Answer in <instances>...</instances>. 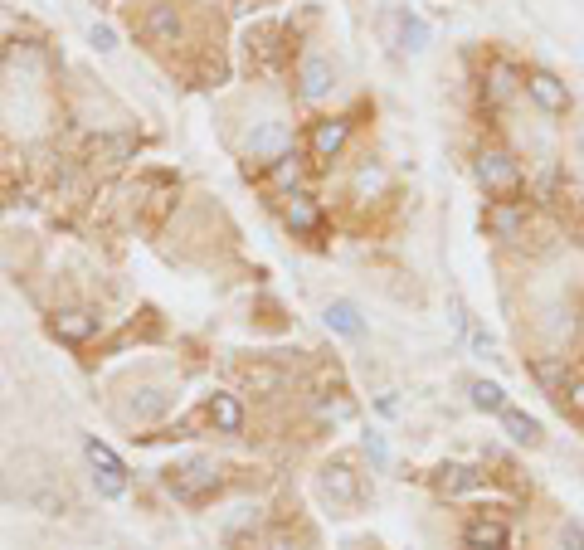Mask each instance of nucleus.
Here are the masks:
<instances>
[{
	"label": "nucleus",
	"instance_id": "obj_19",
	"mask_svg": "<svg viewBox=\"0 0 584 550\" xmlns=\"http://www.w3.org/2000/svg\"><path fill=\"white\" fill-rule=\"evenodd\" d=\"M434 487L443 492V497H463V492H473L477 487V473L468 468V463H443L434 477Z\"/></svg>",
	"mask_w": 584,
	"mask_h": 550
},
{
	"label": "nucleus",
	"instance_id": "obj_12",
	"mask_svg": "<svg viewBox=\"0 0 584 550\" xmlns=\"http://www.w3.org/2000/svg\"><path fill=\"white\" fill-rule=\"evenodd\" d=\"M346 137H351V122H346V117H322V122L312 127V156H317V161H336L341 147H346Z\"/></svg>",
	"mask_w": 584,
	"mask_h": 550
},
{
	"label": "nucleus",
	"instance_id": "obj_5",
	"mask_svg": "<svg viewBox=\"0 0 584 550\" xmlns=\"http://www.w3.org/2000/svg\"><path fill=\"white\" fill-rule=\"evenodd\" d=\"M317 487H322V497H327L336 512H356L361 507V473L351 463H327Z\"/></svg>",
	"mask_w": 584,
	"mask_h": 550
},
{
	"label": "nucleus",
	"instance_id": "obj_24",
	"mask_svg": "<svg viewBox=\"0 0 584 550\" xmlns=\"http://www.w3.org/2000/svg\"><path fill=\"white\" fill-rule=\"evenodd\" d=\"M380 190H385V171L375 161H365L361 171H356V195H380Z\"/></svg>",
	"mask_w": 584,
	"mask_h": 550
},
{
	"label": "nucleus",
	"instance_id": "obj_7",
	"mask_svg": "<svg viewBox=\"0 0 584 550\" xmlns=\"http://www.w3.org/2000/svg\"><path fill=\"white\" fill-rule=\"evenodd\" d=\"M521 88H526V98L541 112H550V117H565V112H570V88L555 74H546V69H531V74L521 78Z\"/></svg>",
	"mask_w": 584,
	"mask_h": 550
},
{
	"label": "nucleus",
	"instance_id": "obj_21",
	"mask_svg": "<svg viewBox=\"0 0 584 550\" xmlns=\"http://www.w3.org/2000/svg\"><path fill=\"white\" fill-rule=\"evenodd\" d=\"M516 83H521V78H516L511 64H492V69H487V83H482V93H487V103H507L511 93H516Z\"/></svg>",
	"mask_w": 584,
	"mask_h": 550
},
{
	"label": "nucleus",
	"instance_id": "obj_20",
	"mask_svg": "<svg viewBox=\"0 0 584 550\" xmlns=\"http://www.w3.org/2000/svg\"><path fill=\"white\" fill-rule=\"evenodd\" d=\"M166 409H171V395H166V390H156V385H142V390H137V395H132V404H127V414H132V419H161V414H166Z\"/></svg>",
	"mask_w": 584,
	"mask_h": 550
},
{
	"label": "nucleus",
	"instance_id": "obj_29",
	"mask_svg": "<svg viewBox=\"0 0 584 550\" xmlns=\"http://www.w3.org/2000/svg\"><path fill=\"white\" fill-rule=\"evenodd\" d=\"M93 49H98V54H112V49H117V35H112V25H93Z\"/></svg>",
	"mask_w": 584,
	"mask_h": 550
},
{
	"label": "nucleus",
	"instance_id": "obj_31",
	"mask_svg": "<svg viewBox=\"0 0 584 550\" xmlns=\"http://www.w3.org/2000/svg\"><path fill=\"white\" fill-rule=\"evenodd\" d=\"M575 147L584 151V122H580V127H575Z\"/></svg>",
	"mask_w": 584,
	"mask_h": 550
},
{
	"label": "nucleus",
	"instance_id": "obj_3",
	"mask_svg": "<svg viewBox=\"0 0 584 550\" xmlns=\"http://www.w3.org/2000/svg\"><path fill=\"white\" fill-rule=\"evenodd\" d=\"M83 458H88L93 482H98V492H103V497H122V492H127V463H122V458H117L98 434H88V439H83Z\"/></svg>",
	"mask_w": 584,
	"mask_h": 550
},
{
	"label": "nucleus",
	"instance_id": "obj_11",
	"mask_svg": "<svg viewBox=\"0 0 584 550\" xmlns=\"http://www.w3.org/2000/svg\"><path fill=\"white\" fill-rule=\"evenodd\" d=\"M463 541H468V550H507L511 526L502 516H473V521L463 526Z\"/></svg>",
	"mask_w": 584,
	"mask_h": 550
},
{
	"label": "nucleus",
	"instance_id": "obj_23",
	"mask_svg": "<svg viewBox=\"0 0 584 550\" xmlns=\"http://www.w3.org/2000/svg\"><path fill=\"white\" fill-rule=\"evenodd\" d=\"M273 181L283 185V190H292V185L302 181V161H297L292 151H283V156H278V166H273Z\"/></svg>",
	"mask_w": 584,
	"mask_h": 550
},
{
	"label": "nucleus",
	"instance_id": "obj_18",
	"mask_svg": "<svg viewBox=\"0 0 584 550\" xmlns=\"http://www.w3.org/2000/svg\"><path fill=\"white\" fill-rule=\"evenodd\" d=\"M502 424H507V434L511 443H521V448H536L541 443V419L536 414H521V409H502Z\"/></svg>",
	"mask_w": 584,
	"mask_h": 550
},
{
	"label": "nucleus",
	"instance_id": "obj_10",
	"mask_svg": "<svg viewBox=\"0 0 584 550\" xmlns=\"http://www.w3.org/2000/svg\"><path fill=\"white\" fill-rule=\"evenodd\" d=\"M49 331H54L59 341H69V346H78V341H88V336H98V312H88V307H64V312H54V322H49Z\"/></svg>",
	"mask_w": 584,
	"mask_h": 550
},
{
	"label": "nucleus",
	"instance_id": "obj_14",
	"mask_svg": "<svg viewBox=\"0 0 584 550\" xmlns=\"http://www.w3.org/2000/svg\"><path fill=\"white\" fill-rule=\"evenodd\" d=\"M288 147V127L283 122H258L254 132H249V156L254 161H278Z\"/></svg>",
	"mask_w": 584,
	"mask_h": 550
},
{
	"label": "nucleus",
	"instance_id": "obj_17",
	"mask_svg": "<svg viewBox=\"0 0 584 550\" xmlns=\"http://www.w3.org/2000/svg\"><path fill=\"white\" fill-rule=\"evenodd\" d=\"M205 414H210V424H215L219 434H239L244 429V404H239V395H210Z\"/></svg>",
	"mask_w": 584,
	"mask_h": 550
},
{
	"label": "nucleus",
	"instance_id": "obj_2",
	"mask_svg": "<svg viewBox=\"0 0 584 550\" xmlns=\"http://www.w3.org/2000/svg\"><path fill=\"white\" fill-rule=\"evenodd\" d=\"M473 176L477 185L487 190V195H516L521 190V166H516V156L502 147H482L473 161Z\"/></svg>",
	"mask_w": 584,
	"mask_h": 550
},
{
	"label": "nucleus",
	"instance_id": "obj_9",
	"mask_svg": "<svg viewBox=\"0 0 584 550\" xmlns=\"http://www.w3.org/2000/svg\"><path fill=\"white\" fill-rule=\"evenodd\" d=\"M331 88H336V69H331L322 54H307L302 69H297V93H302L307 103H322Z\"/></svg>",
	"mask_w": 584,
	"mask_h": 550
},
{
	"label": "nucleus",
	"instance_id": "obj_8",
	"mask_svg": "<svg viewBox=\"0 0 584 550\" xmlns=\"http://www.w3.org/2000/svg\"><path fill=\"white\" fill-rule=\"evenodd\" d=\"M385 35L404 54H424L429 49V20H419L414 10H390L385 15Z\"/></svg>",
	"mask_w": 584,
	"mask_h": 550
},
{
	"label": "nucleus",
	"instance_id": "obj_28",
	"mask_svg": "<svg viewBox=\"0 0 584 550\" xmlns=\"http://www.w3.org/2000/svg\"><path fill=\"white\" fill-rule=\"evenodd\" d=\"M365 453H370V463H375V468H385V463H390V448H385L380 434H365Z\"/></svg>",
	"mask_w": 584,
	"mask_h": 550
},
{
	"label": "nucleus",
	"instance_id": "obj_1",
	"mask_svg": "<svg viewBox=\"0 0 584 550\" xmlns=\"http://www.w3.org/2000/svg\"><path fill=\"white\" fill-rule=\"evenodd\" d=\"M219 463L210 458H195V463H181V468H171L166 473V492L176 497V502H205L210 492H219Z\"/></svg>",
	"mask_w": 584,
	"mask_h": 550
},
{
	"label": "nucleus",
	"instance_id": "obj_30",
	"mask_svg": "<svg viewBox=\"0 0 584 550\" xmlns=\"http://www.w3.org/2000/svg\"><path fill=\"white\" fill-rule=\"evenodd\" d=\"M565 404H570V409H575V414L584 419V375H575V380H570V390H565Z\"/></svg>",
	"mask_w": 584,
	"mask_h": 550
},
{
	"label": "nucleus",
	"instance_id": "obj_15",
	"mask_svg": "<svg viewBox=\"0 0 584 550\" xmlns=\"http://www.w3.org/2000/svg\"><path fill=\"white\" fill-rule=\"evenodd\" d=\"M487 229H492L497 239H516V234L526 229V205H516V200L487 205Z\"/></svg>",
	"mask_w": 584,
	"mask_h": 550
},
{
	"label": "nucleus",
	"instance_id": "obj_26",
	"mask_svg": "<svg viewBox=\"0 0 584 550\" xmlns=\"http://www.w3.org/2000/svg\"><path fill=\"white\" fill-rule=\"evenodd\" d=\"M244 380H249V385H254V390H278V385H283V375H278V370H268V366L249 370V375H244Z\"/></svg>",
	"mask_w": 584,
	"mask_h": 550
},
{
	"label": "nucleus",
	"instance_id": "obj_22",
	"mask_svg": "<svg viewBox=\"0 0 584 550\" xmlns=\"http://www.w3.org/2000/svg\"><path fill=\"white\" fill-rule=\"evenodd\" d=\"M468 395H473V409H482V414H502L507 409V390L497 380H473Z\"/></svg>",
	"mask_w": 584,
	"mask_h": 550
},
{
	"label": "nucleus",
	"instance_id": "obj_27",
	"mask_svg": "<svg viewBox=\"0 0 584 550\" xmlns=\"http://www.w3.org/2000/svg\"><path fill=\"white\" fill-rule=\"evenodd\" d=\"M536 380H541L546 390H555V385L565 380V366H560V361H536Z\"/></svg>",
	"mask_w": 584,
	"mask_h": 550
},
{
	"label": "nucleus",
	"instance_id": "obj_4",
	"mask_svg": "<svg viewBox=\"0 0 584 550\" xmlns=\"http://www.w3.org/2000/svg\"><path fill=\"white\" fill-rule=\"evenodd\" d=\"M20 502H25V507H35V512H44V516H64L73 507L69 487H64L54 473L25 477V482H20Z\"/></svg>",
	"mask_w": 584,
	"mask_h": 550
},
{
	"label": "nucleus",
	"instance_id": "obj_13",
	"mask_svg": "<svg viewBox=\"0 0 584 550\" xmlns=\"http://www.w3.org/2000/svg\"><path fill=\"white\" fill-rule=\"evenodd\" d=\"M283 220H288L292 234H317V229H322V205H317L312 195L292 190L288 205H283Z\"/></svg>",
	"mask_w": 584,
	"mask_h": 550
},
{
	"label": "nucleus",
	"instance_id": "obj_25",
	"mask_svg": "<svg viewBox=\"0 0 584 550\" xmlns=\"http://www.w3.org/2000/svg\"><path fill=\"white\" fill-rule=\"evenodd\" d=\"M560 550H584V521H560Z\"/></svg>",
	"mask_w": 584,
	"mask_h": 550
},
{
	"label": "nucleus",
	"instance_id": "obj_6",
	"mask_svg": "<svg viewBox=\"0 0 584 550\" xmlns=\"http://www.w3.org/2000/svg\"><path fill=\"white\" fill-rule=\"evenodd\" d=\"M142 30L151 44H161V49H176L185 39V15H181V5L176 0H156L151 10H146V20H142Z\"/></svg>",
	"mask_w": 584,
	"mask_h": 550
},
{
	"label": "nucleus",
	"instance_id": "obj_16",
	"mask_svg": "<svg viewBox=\"0 0 584 550\" xmlns=\"http://www.w3.org/2000/svg\"><path fill=\"white\" fill-rule=\"evenodd\" d=\"M322 322H327L336 336H365V317H361V307H356L351 297H336V302H327Z\"/></svg>",
	"mask_w": 584,
	"mask_h": 550
}]
</instances>
